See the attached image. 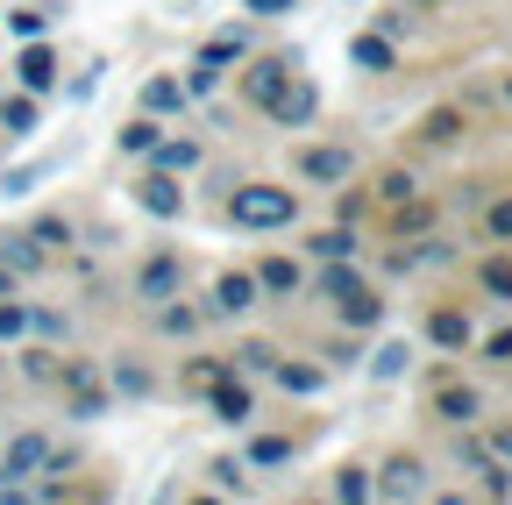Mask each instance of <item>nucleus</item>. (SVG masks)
Segmentation results:
<instances>
[{"instance_id": "nucleus-25", "label": "nucleus", "mask_w": 512, "mask_h": 505, "mask_svg": "<svg viewBox=\"0 0 512 505\" xmlns=\"http://www.w3.org/2000/svg\"><path fill=\"white\" fill-rule=\"evenodd\" d=\"M484 292L512 299V257H491V264H484Z\"/></svg>"}, {"instance_id": "nucleus-34", "label": "nucleus", "mask_w": 512, "mask_h": 505, "mask_svg": "<svg viewBox=\"0 0 512 505\" xmlns=\"http://www.w3.org/2000/svg\"><path fill=\"white\" fill-rule=\"evenodd\" d=\"M36 242L57 249V242H72V228H64V221H36Z\"/></svg>"}, {"instance_id": "nucleus-36", "label": "nucleus", "mask_w": 512, "mask_h": 505, "mask_svg": "<svg viewBox=\"0 0 512 505\" xmlns=\"http://www.w3.org/2000/svg\"><path fill=\"white\" fill-rule=\"evenodd\" d=\"M271 356H278V349H264V342H249V349H242V370H271Z\"/></svg>"}, {"instance_id": "nucleus-17", "label": "nucleus", "mask_w": 512, "mask_h": 505, "mask_svg": "<svg viewBox=\"0 0 512 505\" xmlns=\"http://www.w3.org/2000/svg\"><path fill=\"white\" fill-rule=\"evenodd\" d=\"M214 420H235V427H242V420H249V392H242V385H221V377H214Z\"/></svg>"}, {"instance_id": "nucleus-2", "label": "nucleus", "mask_w": 512, "mask_h": 505, "mask_svg": "<svg viewBox=\"0 0 512 505\" xmlns=\"http://www.w3.org/2000/svg\"><path fill=\"white\" fill-rule=\"evenodd\" d=\"M328 299H335V313H342L349 328H370L377 313H384V299H377L356 271H328Z\"/></svg>"}, {"instance_id": "nucleus-23", "label": "nucleus", "mask_w": 512, "mask_h": 505, "mask_svg": "<svg viewBox=\"0 0 512 505\" xmlns=\"http://www.w3.org/2000/svg\"><path fill=\"white\" fill-rule=\"evenodd\" d=\"M256 285H264V292H292V285H299V271H292L285 257H271L264 271H256Z\"/></svg>"}, {"instance_id": "nucleus-39", "label": "nucleus", "mask_w": 512, "mask_h": 505, "mask_svg": "<svg viewBox=\"0 0 512 505\" xmlns=\"http://www.w3.org/2000/svg\"><path fill=\"white\" fill-rule=\"evenodd\" d=\"M491 456H498V463H512V427H505V434L491 441Z\"/></svg>"}, {"instance_id": "nucleus-19", "label": "nucleus", "mask_w": 512, "mask_h": 505, "mask_svg": "<svg viewBox=\"0 0 512 505\" xmlns=\"http://www.w3.org/2000/svg\"><path fill=\"white\" fill-rule=\"evenodd\" d=\"M0 129H8V136H29V129H36V100H29V93L8 100V107H0Z\"/></svg>"}, {"instance_id": "nucleus-6", "label": "nucleus", "mask_w": 512, "mask_h": 505, "mask_svg": "<svg viewBox=\"0 0 512 505\" xmlns=\"http://www.w3.org/2000/svg\"><path fill=\"white\" fill-rule=\"evenodd\" d=\"M299 171H306L313 185H342V178L356 171V157H349V150H299Z\"/></svg>"}, {"instance_id": "nucleus-11", "label": "nucleus", "mask_w": 512, "mask_h": 505, "mask_svg": "<svg viewBox=\"0 0 512 505\" xmlns=\"http://www.w3.org/2000/svg\"><path fill=\"white\" fill-rule=\"evenodd\" d=\"M15 72H22V86H29V93H50V79H57V57H50L43 43H29Z\"/></svg>"}, {"instance_id": "nucleus-30", "label": "nucleus", "mask_w": 512, "mask_h": 505, "mask_svg": "<svg viewBox=\"0 0 512 505\" xmlns=\"http://www.w3.org/2000/svg\"><path fill=\"white\" fill-rule=\"evenodd\" d=\"M29 328H36L43 342H57V335H64V313H50V306H43V313H29Z\"/></svg>"}, {"instance_id": "nucleus-26", "label": "nucleus", "mask_w": 512, "mask_h": 505, "mask_svg": "<svg viewBox=\"0 0 512 505\" xmlns=\"http://www.w3.org/2000/svg\"><path fill=\"white\" fill-rule=\"evenodd\" d=\"M157 143V121H128L121 129V150H150Z\"/></svg>"}, {"instance_id": "nucleus-40", "label": "nucleus", "mask_w": 512, "mask_h": 505, "mask_svg": "<svg viewBox=\"0 0 512 505\" xmlns=\"http://www.w3.org/2000/svg\"><path fill=\"white\" fill-rule=\"evenodd\" d=\"M8 278H15V271H8V264H0V292H8Z\"/></svg>"}, {"instance_id": "nucleus-9", "label": "nucleus", "mask_w": 512, "mask_h": 505, "mask_svg": "<svg viewBox=\"0 0 512 505\" xmlns=\"http://www.w3.org/2000/svg\"><path fill=\"white\" fill-rule=\"evenodd\" d=\"M136 292H143V299H171V292H178V257H150L143 278H136Z\"/></svg>"}, {"instance_id": "nucleus-28", "label": "nucleus", "mask_w": 512, "mask_h": 505, "mask_svg": "<svg viewBox=\"0 0 512 505\" xmlns=\"http://www.w3.org/2000/svg\"><path fill=\"white\" fill-rule=\"evenodd\" d=\"M164 328L171 335H192V328H200V313H192V306H164Z\"/></svg>"}, {"instance_id": "nucleus-18", "label": "nucleus", "mask_w": 512, "mask_h": 505, "mask_svg": "<svg viewBox=\"0 0 512 505\" xmlns=\"http://www.w3.org/2000/svg\"><path fill=\"white\" fill-rule=\"evenodd\" d=\"M143 107H150V114H178V107H185V86H178V79H150V86H143Z\"/></svg>"}, {"instance_id": "nucleus-14", "label": "nucleus", "mask_w": 512, "mask_h": 505, "mask_svg": "<svg viewBox=\"0 0 512 505\" xmlns=\"http://www.w3.org/2000/svg\"><path fill=\"white\" fill-rule=\"evenodd\" d=\"M143 157H157V171H192V164H200V143H164L157 136Z\"/></svg>"}, {"instance_id": "nucleus-13", "label": "nucleus", "mask_w": 512, "mask_h": 505, "mask_svg": "<svg viewBox=\"0 0 512 505\" xmlns=\"http://www.w3.org/2000/svg\"><path fill=\"white\" fill-rule=\"evenodd\" d=\"M427 335H434L441 349H463V342H470V321H463V313H456V306H441V313H434V321H427Z\"/></svg>"}, {"instance_id": "nucleus-33", "label": "nucleus", "mask_w": 512, "mask_h": 505, "mask_svg": "<svg viewBox=\"0 0 512 505\" xmlns=\"http://www.w3.org/2000/svg\"><path fill=\"white\" fill-rule=\"evenodd\" d=\"M8 29H15V36H43V15H36V8H15Z\"/></svg>"}, {"instance_id": "nucleus-8", "label": "nucleus", "mask_w": 512, "mask_h": 505, "mask_svg": "<svg viewBox=\"0 0 512 505\" xmlns=\"http://www.w3.org/2000/svg\"><path fill=\"white\" fill-rule=\"evenodd\" d=\"M264 114H271V121H285V129H299V121H313V86H299V79H292Z\"/></svg>"}, {"instance_id": "nucleus-32", "label": "nucleus", "mask_w": 512, "mask_h": 505, "mask_svg": "<svg viewBox=\"0 0 512 505\" xmlns=\"http://www.w3.org/2000/svg\"><path fill=\"white\" fill-rule=\"evenodd\" d=\"M292 456V441H256V449H249V463H285Z\"/></svg>"}, {"instance_id": "nucleus-29", "label": "nucleus", "mask_w": 512, "mask_h": 505, "mask_svg": "<svg viewBox=\"0 0 512 505\" xmlns=\"http://www.w3.org/2000/svg\"><path fill=\"white\" fill-rule=\"evenodd\" d=\"M335 498H370V477H363V470H342V477H335Z\"/></svg>"}, {"instance_id": "nucleus-16", "label": "nucleus", "mask_w": 512, "mask_h": 505, "mask_svg": "<svg viewBox=\"0 0 512 505\" xmlns=\"http://www.w3.org/2000/svg\"><path fill=\"white\" fill-rule=\"evenodd\" d=\"M349 57H356V65H370V72H392V36H356Z\"/></svg>"}, {"instance_id": "nucleus-20", "label": "nucleus", "mask_w": 512, "mask_h": 505, "mask_svg": "<svg viewBox=\"0 0 512 505\" xmlns=\"http://www.w3.org/2000/svg\"><path fill=\"white\" fill-rule=\"evenodd\" d=\"M406 363H413V349H406V342H384V349H377V363H370V370H377V377H384V385H392V377H406Z\"/></svg>"}, {"instance_id": "nucleus-15", "label": "nucleus", "mask_w": 512, "mask_h": 505, "mask_svg": "<svg viewBox=\"0 0 512 505\" xmlns=\"http://www.w3.org/2000/svg\"><path fill=\"white\" fill-rule=\"evenodd\" d=\"M434 406H441V420H456V427H463V420H477V392H470V385H441V399H434Z\"/></svg>"}, {"instance_id": "nucleus-1", "label": "nucleus", "mask_w": 512, "mask_h": 505, "mask_svg": "<svg viewBox=\"0 0 512 505\" xmlns=\"http://www.w3.org/2000/svg\"><path fill=\"white\" fill-rule=\"evenodd\" d=\"M299 214V200L285 193V185H235L228 193V221L235 228H285Z\"/></svg>"}, {"instance_id": "nucleus-10", "label": "nucleus", "mask_w": 512, "mask_h": 505, "mask_svg": "<svg viewBox=\"0 0 512 505\" xmlns=\"http://www.w3.org/2000/svg\"><path fill=\"white\" fill-rule=\"evenodd\" d=\"M249 306H256V278L228 271V278L214 285V313H249Z\"/></svg>"}, {"instance_id": "nucleus-21", "label": "nucleus", "mask_w": 512, "mask_h": 505, "mask_svg": "<svg viewBox=\"0 0 512 505\" xmlns=\"http://www.w3.org/2000/svg\"><path fill=\"white\" fill-rule=\"evenodd\" d=\"M313 249H320L328 264H342V257H356V228H328V235H320Z\"/></svg>"}, {"instance_id": "nucleus-31", "label": "nucleus", "mask_w": 512, "mask_h": 505, "mask_svg": "<svg viewBox=\"0 0 512 505\" xmlns=\"http://www.w3.org/2000/svg\"><path fill=\"white\" fill-rule=\"evenodd\" d=\"M22 328H29V313H22V306H0V342H15Z\"/></svg>"}, {"instance_id": "nucleus-4", "label": "nucleus", "mask_w": 512, "mask_h": 505, "mask_svg": "<svg viewBox=\"0 0 512 505\" xmlns=\"http://www.w3.org/2000/svg\"><path fill=\"white\" fill-rule=\"evenodd\" d=\"M136 207H143V214H157V221H171V214L185 207V193L171 185V171H150V178H136Z\"/></svg>"}, {"instance_id": "nucleus-38", "label": "nucleus", "mask_w": 512, "mask_h": 505, "mask_svg": "<svg viewBox=\"0 0 512 505\" xmlns=\"http://www.w3.org/2000/svg\"><path fill=\"white\" fill-rule=\"evenodd\" d=\"M491 356H498V363H512V328H505V335H491Z\"/></svg>"}, {"instance_id": "nucleus-3", "label": "nucleus", "mask_w": 512, "mask_h": 505, "mask_svg": "<svg viewBox=\"0 0 512 505\" xmlns=\"http://www.w3.org/2000/svg\"><path fill=\"white\" fill-rule=\"evenodd\" d=\"M36 470H50V441L43 434H15L8 449H0V491H22Z\"/></svg>"}, {"instance_id": "nucleus-35", "label": "nucleus", "mask_w": 512, "mask_h": 505, "mask_svg": "<svg viewBox=\"0 0 512 505\" xmlns=\"http://www.w3.org/2000/svg\"><path fill=\"white\" fill-rule=\"evenodd\" d=\"M491 235H498V242H512V200H498V207H491Z\"/></svg>"}, {"instance_id": "nucleus-7", "label": "nucleus", "mask_w": 512, "mask_h": 505, "mask_svg": "<svg viewBox=\"0 0 512 505\" xmlns=\"http://www.w3.org/2000/svg\"><path fill=\"white\" fill-rule=\"evenodd\" d=\"M377 491H384V498H420V491H427V477H420V463H413V456H399V463H384Z\"/></svg>"}, {"instance_id": "nucleus-24", "label": "nucleus", "mask_w": 512, "mask_h": 505, "mask_svg": "<svg viewBox=\"0 0 512 505\" xmlns=\"http://www.w3.org/2000/svg\"><path fill=\"white\" fill-rule=\"evenodd\" d=\"M57 157H36V164H22V171H8V185H0V193H36V178L50 171Z\"/></svg>"}, {"instance_id": "nucleus-27", "label": "nucleus", "mask_w": 512, "mask_h": 505, "mask_svg": "<svg viewBox=\"0 0 512 505\" xmlns=\"http://www.w3.org/2000/svg\"><path fill=\"white\" fill-rule=\"evenodd\" d=\"M377 193L399 207V200H413V178H406V171H384V185H377Z\"/></svg>"}, {"instance_id": "nucleus-37", "label": "nucleus", "mask_w": 512, "mask_h": 505, "mask_svg": "<svg viewBox=\"0 0 512 505\" xmlns=\"http://www.w3.org/2000/svg\"><path fill=\"white\" fill-rule=\"evenodd\" d=\"M292 0H249V15H285Z\"/></svg>"}, {"instance_id": "nucleus-12", "label": "nucleus", "mask_w": 512, "mask_h": 505, "mask_svg": "<svg viewBox=\"0 0 512 505\" xmlns=\"http://www.w3.org/2000/svg\"><path fill=\"white\" fill-rule=\"evenodd\" d=\"M0 264H8V271H43V249H36V235H8V242H0Z\"/></svg>"}, {"instance_id": "nucleus-5", "label": "nucleus", "mask_w": 512, "mask_h": 505, "mask_svg": "<svg viewBox=\"0 0 512 505\" xmlns=\"http://www.w3.org/2000/svg\"><path fill=\"white\" fill-rule=\"evenodd\" d=\"M285 86H292V65H278V57H264V65H249V72H242V93H249L256 107H271Z\"/></svg>"}, {"instance_id": "nucleus-22", "label": "nucleus", "mask_w": 512, "mask_h": 505, "mask_svg": "<svg viewBox=\"0 0 512 505\" xmlns=\"http://www.w3.org/2000/svg\"><path fill=\"white\" fill-rule=\"evenodd\" d=\"M278 385L285 392H320V370L313 363H278Z\"/></svg>"}]
</instances>
